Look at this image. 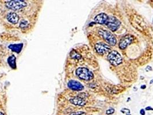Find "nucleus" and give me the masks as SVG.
<instances>
[{"instance_id": "b1692460", "label": "nucleus", "mask_w": 153, "mask_h": 115, "mask_svg": "<svg viewBox=\"0 0 153 115\" xmlns=\"http://www.w3.org/2000/svg\"><path fill=\"white\" fill-rule=\"evenodd\" d=\"M152 83H153V79H152V80L150 81V84H152Z\"/></svg>"}, {"instance_id": "2eb2a0df", "label": "nucleus", "mask_w": 153, "mask_h": 115, "mask_svg": "<svg viewBox=\"0 0 153 115\" xmlns=\"http://www.w3.org/2000/svg\"><path fill=\"white\" fill-rule=\"evenodd\" d=\"M121 112L123 113H124L126 115H130V110L127 108H123L121 109Z\"/></svg>"}, {"instance_id": "f257e3e1", "label": "nucleus", "mask_w": 153, "mask_h": 115, "mask_svg": "<svg viewBox=\"0 0 153 115\" xmlns=\"http://www.w3.org/2000/svg\"><path fill=\"white\" fill-rule=\"evenodd\" d=\"M76 75L80 79L86 81L91 80L94 78L92 72L85 67H79L76 69Z\"/></svg>"}, {"instance_id": "20e7f679", "label": "nucleus", "mask_w": 153, "mask_h": 115, "mask_svg": "<svg viewBox=\"0 0 153 115\" xmlns=\"http://www.w3.org/2000/svg\"><path fill=\"white\" fill-rule=\"evenodd\" d=\"M105 24L112 31H116L119 28L120 25H121V23L116 17L114 16H109L108 17Z\"/></svg>"}, {"instance_id": "423d86ee", "label": "nucleus", "mask_w": 153, "mask_h": 115, "mask_svg": "<svg viewBox=\"0 0 153 115\" xmlns=\"http://www.w3.org/2000/svg\"><path fill=\"white\" fill-rule=\"evenodd\" d=\"M84 93L79 94L77 96L73 97L70 100V102L71 104L78 106H83L86 104V95H84Z\"/></svg>"}, {"instance_id": "9d476101", "label": "nucleus", "mask_w": 153, "mask_h": 115, "mask_svg": "<svg viewBox=\"0 0 153 115\" xmlns=\"http://www.w3.org/2000/svg\"><path fill=\"white\" fill-rule=\"evenodd\" d=\"M108 19V16L105 13H101L98 14L95 17V21L96 23L100 24H105Z\"/></svg>"}, {"instance_id": "6e6552de", "label": "nucleus", "mask_w": 153, "mask_h": 115, "mask_svg": "<svg viewBox=\"0 0 153 115\" xmlns=\"http://www.w3.org/2000/svg\"><path fill=\"white\" fill-rule=\"evenodd\" d=\"M134 39V37L131 35H127L123 37L119 43V47L122 50H124L131 44Z\"/></svg>"}, {"instance_id": "0eeeda50", "label": "nucleus", "mask_w": 153, "mask_h": 115, "mask_svg": "<svg viewBox=\"0 0 153 115\" xmlns=\"http://www.w3.org/2000/svg\"><path fill=\"white\" fill-rule=\"evenodd\" d=\"M95 48L97 52L101 55L105 54L111 51V47L109 45L103 43H98L96 44Z\"/></svg>"}, {"instance_id": "f03ea898", "label": "nucleus", "mask_w": 153, "mask_h": 115, "mask_svg": "<svg viewBox=\"0 0 153 115\" xmlns=\"http://www.w3.org/2000/svg\"><path fill=\"white\" fill-rule=\"evenodd\" d=\"M108 60L112 65L118 66L121 64L123 59L121 55L116 51H111L108 55Z\"/></svg>"}, {"instance_id": "1a4fd4ad", "label": "nucleus", "mask_w": 153, "mask_h": 115, "mask_svg": "<svg viewBox=\"0 0 153 115\" xmlns=\"http://www.w3.org/2000/svg\"><path fill=\"white\" fill-rule=\"evenodd\" d=\"M68 87L73 90L80 91L84 89L81 83L75 80H71L68 82Z\"/></svg>"}, {"instance_id": "6ab92c4d", "label": "nucleus", "mask_w": 153, "mask_h": 115, "mask_svg": "<svg viewBox=\"0 0 153 115\" xmlns=\"http://www.w3.org/2000/svg\"><path fill=\"white\" fill-rule=\"evenodd\" d=\"M146 71H149L152 70V68H151V66H147L146 69Z\"/></svg>"}, {"instance_id": "f3484780", "label": "nucleus", "mask_w": 153, "mask_h": 115, "mask_svg": "<svg viewBox=\"0 0 153 115\" xmlns=\"http://www.w3.org/2000/svg\"><path fill=\"white\" fill-rule=\"evenodd\" d=\"M28 25V22L26 21V20H22V21L20 23V27L21 28H24L26 27V26H27Z\"/></svg>"}, {"instance_id": "4be33fe9", "label": "nucleus", "mask_w": 153, "mask_h": 115, "mask_svg": "<svg viewBox=\"0 0 153 115\" xmlns=\"http://www.w3.org/2000/svg\"><path fill=\"white\" fill-rule=\"evenodd\" d=\"M146 88V86L145 85H142V86H141V89H145V88Z\"/></svg>"}, {"instance_id": "4468645a", "label": "nucleus", "mask_w": 153, "mask_h": 115, "mask_svg": "<svg viewBox=\"0 0 153 115\" xmlns=\"http://www.w3.org/2000/svg\"><path fill=\"white\" fill-rule=\"evenodd\" d=\"M70 57L73 59H80L81 58V56L78 53L76 52V51L73 50L70 52Z\"/></svg>"}, {"instance_id": "ddd939ff", "label": "nucleus", "mask_w": 153, "mask_h": 115, "mask_svg": "<svg viewBox=\"0 0 153 115\" xmlns=\"http://www.w3.org/2000/svg\"><path fill=\"white\" fill-rule=\"evenodd\" d=\"M8 62L9 66L12 69L16 68V58L14 55H11L8 59Z\"/></svg>"}, {"instance_id": "412c9836", "label": "nucleus", "mask_w": 153, "mask_h": 115, "mask_svg": "<svg viewBox=\"0 0 153 115\" xmlns=\"http://www.w3.org/2000/svg\"><path fill=\"white\" fill-rule=\"evenodd\" d=\"M146 110H153V108H152L151 107H146Z\"/></svg>"}, {"instance_id": "aec40b11", "label": "nucleus", "mask_w": 153, "mask_h": 115, "mask_svg": "<svg viewBox=\"0 0 153 115\" xmlns=\"http://www.w3.org/2000/svg\"><path fill=\"white\" fill-rule=\"evenodd\" d=\"M140 113L141 114V115H145V111L143 109H142L140 111Z\"/></svg>"}, {"instance_id": "dca6fc26", "label": "nucleus", "mask_w": 153, "mask_h": 115, "mask_svg": "<svg viewBox=\"0 0 153 115\" xmlns=\"http://www.w3.org/2000/svg\"><path fill=\"white\" fill-rule=\"evenodd\" d=\"M114 112H115V109L114 108H109V109L106 110V114L108 115L113 114V113H114Z\"/></svg>"}, {"instance_id": "a211bd4d", "label": "nucleus", "mask_w": 153, "mask_h": 115, "mask_svg": "<svg viewBox=\"0 0 153 115\" xmlns=\"http://www.w3.org/2000/svg\"><path fill=\"white\" fill-rule=\"evenodd\" d=\"M69 115H86V113L83 112H73L70 113Z\"/></svg>"}, {"instance_id": "5701e85b", "label": "nucleus", "mask_w": 153, "mask_h": 115, "mask_svg": "<svg viewBox=\"0 0 153 115\" xmlns=\"http://www.w3.org/2000/svg\"><path fill=\"white\" fill-rule=\"evenodd\" d=\"M0 115H4V114L2 112H0Z\"/></svg>"}, {"instance_id": "39448f33", "label": "nucleus", "mask_w": 153, "mask_h": 115, "mask_svg": "<svg viewBox=\"0 0 153 115\" xmlns=\"http://www.w3.org/2000/svg\"><path fill=\"white\" fill-rule=\"evenodd\" d=\"M26 1L21 0H14V1H9L6 3V6L8 8L12 10H19L26 7Z\"/></svg>"}, {"instance_id": "f8f14e48", "label": "nucleus", "mask_w": 153, "mask_h": 115, "mask_svg": "<svg viewBox=\"0 0 153 115\" xmlns=\"http://www.w3.org/2000/svg\"><path fill=\"white\" fill-rule=\"evenodd\" d=\"M23 47V43L20 44H16V45H9V48L11 49L12 51H14L17 53H19L21 52L22 48Z\"/></svg>"}, {"instance_id": "7ed1b4c3", "label": "nucleus", "mask_w": 153, "mask_h": 115, "mask_svg": "<svg viewBox=\"0 0 153 115\" xmlns=\"http://www.w3.org/2000/svg\"><path fill=\"white\" fill-rule=\"evenodd\" d=\"M98 33H99L100 35L102 36L103 39L110 45H115L116 44L117 40H116L115 36L111 32L107 30H102L101 29Z\"/></svg>"}, {"instance_id": "9b49d317", "label": "nucleus", "mask_w": 153, "mask_h": 115, "mask_svg": "<svg viewBox=\"0 0 153 115\" xmlns=\"http://www.w3.org/2000/svg\"><path fill=\"white\" fill-rule=\"evenodd\" d=\"M7 20L12 24H17L18 23L19 20V17L16 13L11 12L9 13L8 16H7Z\"/></svg>"}]
</instances>
